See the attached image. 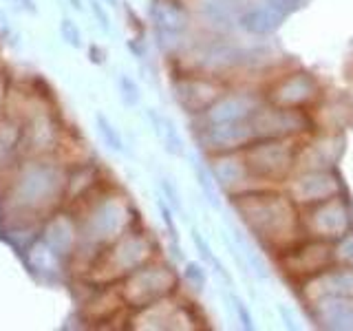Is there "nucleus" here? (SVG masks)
Instances as JSON below:
<instances>
[{
	"label": "nucleus",
	"mask_w": 353,
	"mask_h": 331,
	"mask_svg": "<svg viewBox=\"0 0 353 331\" xmlns=\"http://www.w3.org/2000/svg\"><path fill=\"white\" fill-rule=\"evenodd\" d=\"M62 190V174L51 163L36 161L22 168L16 179V201L20 208L49 205Z\"/></svg>",
	"instance_id": "nucleus-6"
},
{
	"label": "nucleus",
	"mask_w": 353,
	"mask_h": 331,
	"mask_svg": "<svg viewBox=\"0 0 353 331\" xmlns=\"http://www.w3.org/2000/svg\"><path fill=\"white\" fill-rule=\"evenodd\" d=\"M298 150L294 137H276V139H254L243 148L248 170L254 181H287L292 168L298 161Z\"/></svg>",
	"instance_id": "nucleus-2"
},
{
	"label": "nucleus",
	"mask_w": 353,
	"mask_h": 331,
	"mask_svg": "<svg viewBox=\"0 0 353 331\" xmlns=\"http://www.w3.org/2000/svg\"><path fill=\"white\" fill-rule=\"evenodd\" d=\"M254 139H256V135H254L250 119L234 121V124L210 126V128H201V130L196 132L199 148L210 152V154L243 150Z\"/></svg>",
	"instance_id": "nucleus-13"
},
{
	"label": "nucleus",
	"mask_w": 353,
	"mask_h": 331,
	"mask_svg": "<svg viewBox=\"0 0 353 331\" xmlns=\"http://www.w3.org/2000/svg\"><path fill=\"white\" fill-rule=\"evenodd\" d=\"M283 20H285L283 14H279L276 9L265 5L263 0H259V3L245 5V9L241 11V16L236 20V27L254 38H265V36H272V33L283 25Z\"/></svg>",
	"instance_id": "nucleus-20"
},
{
	"label": "nucleus",
	"mask_w": 353,
	"mask_h": 331,
	"mask_svg": "<svg viewBox=\"0 0 353 331\" xmlns=\"http://www.w3.org/2000/svg\"><path fill=\"white\" fill-rule=\"evenodd\" d=\"M250 124L256 139H276V137H296L305 132L309 121L305 108L279 106V104H259L250 115Z\"/></svg>",
	"instance_id": "nucleus-4"
},
{
	"label": "nucleus",
	"mask_w": 353,
	"mask_h": 331,
	"mask_svg": "<svg viewBox=\"0 0 353 331\" xmlns=\"http://www.w3.org/2000/svg\"><path fill=\"white\" fill-rule=\"evenodd\" d=\"M210 170H212V174H214V179H216L221 190H225L230 197L250 190L252 174L248 170V163H245V157H243V150L212 154Z\"/></svg>",
	"instance_id": "nucleus-16"
},
{
	"label": "nucleus",
	"mask_w": 353,
	"mask_h": 331,
	"mask_svg": "<svg viewBox=\"0 0 353 331\" xmlns=\"http://www.w3.org/2000/svg\"><path fill=\"white\" fill-rule=\"evenodd\" d=\"M320 86L314 75L305 71H296L292 75H285L283 80L272 84L268 88V102L279 106H292V108H305L318 99Z\"/></svg>",
	"instance_id": "nucleus-14"
},
{
	"label": "nucleus",
	"mask_w": 353,
	"mask_h": 331,
	"mask_svg": "<svg viewBox=\"0 0 353 331\" xmlns=\"http://www.w3.org/2000/svg\"><path fill=\"white\" fill-rule=\"evenodd\" d=\"M192 241H194V248L199 250V257H201L205 263H210V265H214V254H212V250H210V245H208V241H205V237L201 234L199 230H192Z\"/></svg>",
	"instance_id": "nucleus-30"
},
{
	"label": "nucleus",
	"mask_w": 353,
	"mask_h": 331,
	"mask_svg": "<svg viewBox=\"0 0 353 331\" xmlns=\"http://www.w3.org/2000/svg\"><path fill=\"white\" fill-rule=\"evenodd\" d=\"M150 18L161 51H172L179 47L188 27H190V16L181 0H152Z\"/></svg>",
	"instance_id": "nucleus-9"
},
{
	"label": "nucleus",
	"mask_w": 353,
	"mask_h": 331,
	"mask_svg": "<svg viewBox=\"0 0 353 331\" xmlns=\"http://www.w3.org/2000/svg\"><path fill=\"white\" fill-rule=\"evenodd\" d=\"M157 205H159V212H161V219H163V223H165V228H168V234H170V239L176 243V225H174V221H172V212H170V208H168V203H163L161 199L157 201Z\"/></svg>",
	"instance_id": "nucleus-33"
},
{
	"label": "nucleus",
	"mask_w": 353,
	"mask_h": 331,
	"mask_svg": "<svg viewBox=\"0 0 353 331\" xmlns=\"http://www.w3.org/2000/svg\"><path fill=\"white\" fill-rule=\"evenodd\" d=\"M117 84H119V93H121V99H124V104H128V106H137V104H139V99H141V93H139L137 82L132 80L130 75L121 73V75H119V80H117Z\"/></svg>",
	"instance_id": "nucleus-27"
},
{
	"label": "nucleus",
	"mask_w": 353,
	"mask_h": 331,
	"mask_svg": "<svg viewBox=\"0 0 353 331\" xmlns=\"http://www.w3.org/2000/svg\"><path fill=\"white\" fill-rule=\"evenodd\" d=\"M303 296L309 303H316L325 296H351L353 298V268H334L312 276L303 283Z\"/></svg>",
	"instance_id": "nucleus-17"
},
{
	"label": "nucleus",
	"mask_w": 353,
	"mask_h": 331,
	"mask_svg": "<svg viewBox=\"0 0 353 331\" xmlns=\"http://www.w3.org/2000/svg\"><path fill=\"white\" fill-rule=\"evenodd\" d=\"M159 137L163 141L165 152L172 154V157H181V154H183V139H181V132H179V128H176V124L172 119H163Z\"/></svg>",
	"instance_id": "nucleus-24"
},
{
	"label": "nucleus",
	"mask_w": 353,
	"mask_h": 331,
	"mask_svg": "<svg viewBox=\"0 0 353 331\" xmlns=\"http://www.w3.org/2000/svg\"><path fill=\"white\" fill-rule=\"evenodd\" d=\"M161 188H163V194L168 197V201L174 210H179L181 212V199H179V192H176V188L170 179H161Z\"/></svg>",
	"instance_id": "nucleus-34"
},
{
	"label": "nucleus",
	"mask_w": 353,
	"mask_h": 331,
	"mask_svg": "<svg viewBox=\"0 0 353 331\" xmlns=\"http://www.w3.org/2000/svg\"><path fill=\"white\" fill-rule=\"evenodd\" d=\"M22 3H25V9H27V11H31V14H33V11H36V7H33V0H22Z\"/></svg>",
	"instance_id": "nucleus-37"
},
{
	"label": "nucleus",
	"mask_w": 353,
	"mask_h": 331,
	"mask_svg": "<svg viewBox=\"0 0 353 331\" xmlns=\"http://www.w3.org/2000/svg\"><path fill=\"white\" fill-rule=\"evenodd\" d=\"M230 301H232V307L236 309V314H239V318H241L243 329H254V320H252V316H250V312H248V307L243 305L241 298H239V296H230Z\"/></svg>",
	"instance_id": "nucleus-32"
},
{
	"label": "nucleus",
	"mask_w": 353,
	"mask_h": 331,
	"mask_svg": "<svg viewBox=\"0 0 353 331\" xmlns=\"http://www.w3.org/2000/svg\"><path fill=\"white\" fill-rule=\"evenodd\" d=\"M174 99L188 115H199L214 102L216 97L223 95V88L212 77L205 73L183 75L179 80H174Z\"/></svg>",
	"instance_id": "nucleus-12"
},
{
	"label": "nucleus",
	"mask_w": 353,
	"mask_h": 331,
	"mask_svg": "<svg viewBox=\"0 0 353 331\" xmlns=\"http://www.w3.org/2000/svg\"><path fill=\"white\" fill-rule=\"evenodd\" d=\"M176 287V274L161 263H146L126 276L121 298L132 307H148L170 296Z\"/></svg>",
	"instance_id": "nucleus-3"
},
{
	"label": "nucleus",
	"mask_w": 353,
	"mask_h": 331,
	"mask_svg": "<svg viewBox=\"0 0 353 331\" xmlns=\"http://www.w3.org/2000/svg\"><path fill=\"white\" fill-rule=\"evenodd\" d=\"M183 279L190 283L196 292H203L205 285H208V274L203 270V265L199 263H188L185 270H183Z\"/></svg>",
	"instance_id": "nucleus-28"
},
{
	"label": "nucleus",
	"mask_w": 353,
	"mask_h": 331,
	"mask_svg": "<svg viewBox=\"0 0 353 331\" xmlns=\"http://www.w3.org/2000/svg\"><path fill=\"white\" fill-rule=\"evenodd\" d=\"M91 9L95 11V16H97V20H99V27H102L104 31H108V16H106V11L102 9V5H99L97 0H93V3H91Z\"/></svg>",
	"instance_id": "nucleus-35"
},
{
	"label": "nucleus",
	"mask_w": 353,
	"mask_h": 331,
	"mask_svg": "<svg viewBox=\"0 0 353 331\" xmlns=\"http://www.w3.org/2000/svg\"><path fill=\"white\" fill-rule=\"evenodd\" d=\"M263 3L270 5L272 9H276L279 14H283L287 18V16H292L294 11L303 9L309 3V0H263Z\"/></svg>",
	"instance_id": "nucleus-29"
},
{
	"label": "nucleus",
	"mask_w": 353,
	"mask_h": 331,
	"mask_svg": "<svg viewBox=\"0 0 353 331\" xmlns=\"http://www.w3.org/2000/svg\"><path fill=\"white\" fill-rule=\"evenodd\" d=\"M232 208L236 210L243 223L256 237L265 248L287 250L294 245L301 219L290 194L268 192V190H248L232 194Z\"/></svg>",
	"instance_id": "nucleus-1"
},
{
	"label": "nucleus",
	"mask_w": 353,
	"mask_h": 331,
	"mask_svg": "<svg viewBox=\"0 0 353 331\" xmlns=\"http://www.w3.org/2000/svg\"><path fill=\"white\" fill-rule=\"evenodd\" d=\"M152 257V243L143 234H128L117 239V243L104 254V276L106 279H117V276H128L130 272L139 270Z\"/></svg>",
	"instance_id": "nucleus-8"
},
{
	"label": "nucleus",
	"mask_w": 353,
	"mask_h": 331,
	"mask_svg": "<svg viewBox=\"0 0 353 331\" xmlns=\"http://www.w3.org/2000/svg\"><path fill=\"white\" fill-rule=\"evenodd\" d=\"M22 139V128L11 124V121H3L0 124V163H5L9 157H14Z\"/></svg>",
	"instance_id": "nucleus-23"
},
{
	"label": "nucleus",
	"mask_w": 353,
	"mask_h": 331,
	"mask_svg": "<svg viewBox=\"0 0 353 331\" xmlns=\"http://www.w3.org/2000/svg\"><path fill=\"white\" fill-rule=\"evenodd\" d=\"M340 154H342V137L320 135L314 141L301 146L298 157H303V159H298V161H303L305 170H331Z\"/></svg>",
	"instance_id": "nucleus-19"
},
{
	"label": "nucleus",
	"mask_w": 353,
	"mask_h": 331,
	"mask_svg": "<svg viewBox=\"0 0 353 331\" xmlns=\"http://www.w3.org/2000/svg\"><path fill=\"white\" fill-rule=\"evenodd\" d=\"M334 259L336 265H342V268H353V230H347L342 234L334 248Z\"/></svg>",
	"instance_id": "nucleus-26"
},
{
	"label": "nucleus",
	"mask_w": 353,
	"mask_h": 331,
	"mask_svg": "<svg viewBox=\"0 0 353 331\" xmlns=\"http://www.w3.org/2000/svg\"><path fill=\"white\" fill-rule=\"evenodd\" d=\"M128 223V205L121 199H104L91 210L88 217V239L95 243H108L115 237H121Z\"/></svg>",
	"instance_id": "nucleus-15"
},
{
	"label": "nucleus",
	"mask_w": 353,
	"mask_h": 331,
	"mask_svg": "<svg viewBox=\"0 0 353 331\" xmlns=\"http://www.w3.org/2000/svg\"><path fill=\"white\" fill-rule=\"evenodd\" d=\"M95 121H97L99 135H102V139L106 141V146H108V148H113L115 152H121V150H124V141H121V135H119L117 128H115L113 124H110V121H108L102 113H97Z\"/></svg>",
	"instance_id": "nucleus-25"
},
{
	"label": "nucleus",
	"mask_w": 353,
	"mask_h": 331,
	"mask_svg": "<svg viewBox=\"0 0 353 331\" xmlns=\"http://www.w3.org/2000/svg\"><path fill=\"white\" fill-rule=\"evenodd\" d=\"M279 312H281V318H283V323L285 327H290V329H296V323H294V318L285 312V305H279Z\"/></svg>",
	"instance_id": "nucleus-36"
},
{
	"label": "nucleus",
	"mask_w": 353,
	"mask_h": 331,
	"mask_svg": "<svg viewBox=\"0 0 353 331\" xmlns=\"http://www.w3.org/2000/svg\"><path fill=\"white\" fill-rule=\"evenodd\" d=\"M192 170H194V179L199 183V188H201L203 197L208 199V203L212 208H219L221 199H219V183L214 179L212 170H210V166H203L201 161L192 159Z\"/></svg>",
	"instance_id": "nucleus-22"
},
{
	"label": "nucleus",
	"mask_w": 353,
	"mask_h": 331,
	"mask_svg": "<svg viewBox=\"0 0 353 331\" xmlns=\"http://www.w3.org/2000/svg\"><path fill=\"white\" fill-rule=\"evenodd\" d=\"M331 265H336L334 259V245L325 239H312L303 243H294L287 250H283L281 268L287 276L298 281H309L312 276L329 270Z\"/></svg>",
	"instance_id": "nucleus-5"
},
{
	"label": "nucleus",
	"mask_w": 353,
	"mask_h": 331,
	"mask_svg": "<svg viewBox=\"0 0 353 331\" xmlns=\"http://www.w3.org/2000/svg\"><path fill=\"white\" fill-rule=\"evenodd\" d=\"M314 307V320L323 329L353 331V298L351 296H325Z\"/></svg>",
	"instance_id": "nucleus-18"
},
{
	"label": "nucleus",
	"mask_w": 353,
	"mask_h": 331,
	"mask_svg": "<svg viewBox=\"0 0 353 331\" xmlns=\"http://www.w3.org/2000/svg\"><path fill=\"white\" fill-rule=\"evenodd\" d=\"M259 97L252 93H225L216 97L203 113L196 115V126L210 128L221 124H234V121H245L259 106Z\"/></svg>",
	"instance_id": "nucleus-11"
},
{
	"label": "nucleus",
	"mask_w": 353,
	"mask_h": 331,
	"mask_svg": "<svg viewBox=\"0 0 353 331\" xmlns=\"http://www.w3.org/2000/svg\"><path fill=\"white\" fill-rule=\"evenodd\" d=\"M301 228L312 239H340L347 230H351V210L345 199L334 197L305 208L301 219Z\"/></svg>",
	"instance_id": "nucleus-7"
},
{
	"label": "nucleus",
	"mask_w": 353,
	"mask_h": 331,
	"mask_svg": "<svg viewBox=\"0 0 353 331\" xmlns=\"http://www.w3.org/2000/svg\"><path fill=\"white\" fill-rule=\"evenodd\" d=\"M47 245L53 250L58 257L69 254L73 248V228L66 219H58L55 223L47 230Z\"/></svg>",
	"instance_id": "nucleus-21"
},
{
	"label": "nucleus",
	"mask_w": 353,
	"mask_h": 331,
	"mask_svg": "<svg viewBox=\"0 0 353 331\" xmlns=\"http://www.w3.org/2000/svg\"><path fill=\"white\" fill-rule=\"evenodd\" d=\"M342 183L331 170H303L287 181V194L298 205H314L338 197Z\"/></svg>",
	"instance_id": "nucleus-10"
},
{
	"label": "nucleus",
	"mask_w": 353,
	"mask_h": 331,
	"mask_svg": "<svg viewBox=\"0 0 353 331\" xmlns=\"http://www.w3.org/2000/svg\"><path fill=\"white\" fill-rule=\"evenodd\" d=\"M60 31H62V38L73 44V47H80L82 44V36H80V29L75 27V22L71 20H62V25H60Z\"/></svg>",
	"instance_id": "nucleus-31"
}]
</instances>
